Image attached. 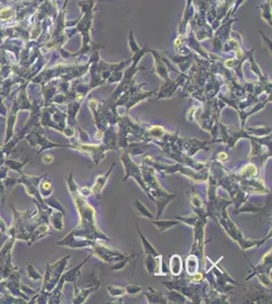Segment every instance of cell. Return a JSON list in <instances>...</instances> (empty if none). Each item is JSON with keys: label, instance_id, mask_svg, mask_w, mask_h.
<instances>
[{"label": "cell", "instance_id": "obj_4", "mask_svg": "<svg viewBox=\"0 0 272 304\" xmlns=\"http://www.w3.org/2000/svg\"><path fill=\"white\" fill-rule=\"evenodd\" d=\"M139 233H140V237L142 238V241H143V246H144L145 251H146V252H151V254H153V255H156V251L154 250V248L151 246V245H150V243L148 242V241L144 238V236L142 235L141 232H139Z\"/></svg>", "mask_w": 272, "mask_h": 304}, {"label": "cell", "instance_id": "obj_1", "mask_svg": "<svg viewBox=\"0 0 272 304\" xmlns=\"http://www.w3.org/2000/svg\"><path fill=\"white\" fill-rule=\"evenodd\" d=\"M110 173H111V170H110L108 173H106L105 175H103V177H99L98 178L97 182H95L94 186V191L93 192L94 194H98V193H100L102 191V189L104 188V186L106 184V181H107V178L109 177Z\"/></svg>", "mask_w": 272, "mask_h": 304}, {"label": "cell", "instance_id": "obj_2", "mask_svg": "<svg viewBox=\"0 0 272 304\" xmlns=\"http://www.w3.org/2000/svg\"><path fill=\"white\" fill-rule=\"evenodd\" d=\"M262 17L265 18L267 20L268 24L271 27V12H270V3L269 1H267L265 4H263L262 6Z\"/></svg>", "mask_w": 272, "mask_h": 304}, {"label": "cell", "instance_id": "obj_3", "mask_svg": "<svg viewBox=\"0 0 272 304\" xmlns=\"http://www.w3.org/2000/svg\"><path fill=\"white\" fill-rule=\"evenodd\" d=\"M177 224H178L177 221H160V222H154V225H156L157 228H159L160 230H161V231H164V230L171 228V227H173L174 225H177Z\"/></svg>", "mask_w": 272, "mask_h": 304}, {"label": "cell", "instance_id": "obj_5", "mask_svg": "<svg viewBox=\"0 0 272 304\" xmlns=\"http://www.w3.org/2000/svg\"><path fill=\"white\" fill-rule=\"evenodd\" d=\"M136 208H137V210H140L142 213L140 214V216H146V217H149V218H152V215L149 213V212L146 210V209L144 208L141 205V203L139 202V201H136Z\"/></svg>", "mask_w": 272, "mask_h": 304}, {"label": "cell", "instance_id": "obj_6", "mask_svg": "<svg viewBox=\"0 0 272 304\" xmlns=\"http://www.w3.org/2000/svg\"><path fill=\"white\" fill-rule=\"evenodd\" d=\"M140 290H141V288H139L138 286H128L127 287V291H128V293H130V294H136V293H138Z\"/></svg>", "mask_w": 272, "mask_h": 304}]
</instances>
